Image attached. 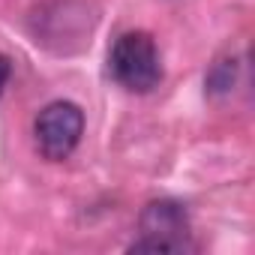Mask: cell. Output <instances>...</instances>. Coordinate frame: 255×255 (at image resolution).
<instances>
[{
  "label": "cell",
  "instance_id": "1",
  "mask_svg": "<svg viewBox=\"0 0 255 255\" xmlns=\"http://www.w3.org/2000/svg\"><path fill=\"white\" fill-rule=\"evenodd\" d=\"M108 69H111L117 84H123L126 90H132V93H150L162 81L159 48L141 30L123 33L114 42V48L108 54Z\"/></svg>",
  "mask_w": 255,
  "mask_h": 255
},
{
  "label": "cell",
  "instance_id": "2",
  "mask_svg": "<svg viewBox=\"0 0 255 255\" xmlns=\"http://www.w3.org/2000/svg\"><path fill=\"white\" fill-rule=\"evenodd\" d=\"M141 237L129 243V252H192L189 216L183 204L159 198L150 201L138 216Z\"/></svg>",
  "mask_w": 255,
  "mask_h": 255
},
{
  "label": "cell",
  "instance_id": "3",
  "mask_svg": "<svg viewBox=\"0 0 255 255\" xmlns=\"http://www.w3.org/2000/svg\"><path fill=\"white\" fill-rule=\"evenodd\" d=\"M33 135H36L39 153L51 162H60V159L72 156V150L78 147V141L84 135V111L75 102L57 99L39 111V117L33 123Z\"/></svg>",
  "mask_w": 255,
  "mask_h": 255
},
{
  "label": "cell",
  "instance_id": "4",
  "mask_svg": "<svg viewBox=\"0 0 255 255\" xmlns=\"http://www.w3.org/2000/svg\"><path fill=\"white\" fill-rule=\"evenodd\" d=\"M234 75H237V63L234 60H219L207 75V90L210 93H228L231 84H234Z\"/></svg>",
  "mask_w": 255,
  "mask_h": 255
},
{
  "label": "cell",
  "instance_id": "5",
  "mask_svg": "<svg viewBox=\"0 0 255 255\" xmlns=\"http://www.w3.org/2000/svg\"><path fill=\"white\" fill-rule=\"evenodd\" d=\"M6 81H9V60H6V57H0V93H3Z\"/></svg>",
  "mask_w": 255,
  "mask_h": 255
}]
</instances>
